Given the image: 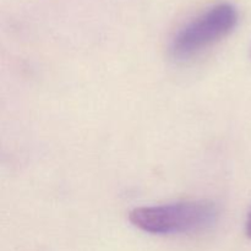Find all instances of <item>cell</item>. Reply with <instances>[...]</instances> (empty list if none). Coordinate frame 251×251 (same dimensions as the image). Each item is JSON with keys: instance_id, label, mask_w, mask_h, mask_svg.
<instances>
[{"instance_id": "1", "label": "cell", "mask_w": 251, "mask_h": 251, "mask_svg": "<svg viewBox=\"0 0 251 251\" xmlns=\"http://www.w3.org/2000/svg\"><path fill=\"white\" fill-rule=\"evenodd\" d=\"M218 218L216 205L207 200L183 201L169 205L135 208L129 220L151 234L193 233L212 227Z\"/></svg>"}, {"instance_id": "3", "label": "cell", "mask_w": 251, "mask_h": 251, "mask_svg": "<svg viewBox=\"0 0 251 251\" xmlns=\"http://www.w3.org/2000/svg\"><path fill=\"white\" fill-rule=\"evenodd\" d=\"M247 235L251 239V211L249 213V217L247 221Z\"/></svg>"}, {"instance_id": "2", "label": "cell", "mask_w": 251, "mask_h": 251, "mask_svg": "<svg viewBox=\"0 0 251 251\" xmlns=\"http://www.w3.org/2000/svg\"><path fill=\"white\" fill-rule=\"evenodd\" d=\"M238 10L229 2H221L191 20L174 36L171 55L176 60H186L211 44L221 41L235 28Z\"/></svg>"}]
</instances>
